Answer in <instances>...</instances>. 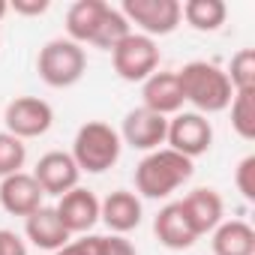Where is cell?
I'll return each instance as SVG.
<instances>
[{"label": "cell", "instance_id": "obj_1", "mask_svg": "<svg viewBox=\"0 0 255 255\" xmlns=\"http://www.w3.org/2000/svg\"><path fill=\"white\" fill-rule=\"evenodd\" d=\"M177 81H180L183 102H192L198 114L225 111L234 99V87H231L225 69H219L216 63H207V60H192L183 69H177Z\"/></svg>", "mask_w": 255, "mask_h": 255}, {"label": "cell", "instance_id": "obj_2", "mask_svg": "<svg viewBox=\"0 0 255 255\" xmlns=\"http://www.w3.org/2000/svg\"><path fill=\"white\" fill-rule=\"evenodd\" d=\"M195 165L192 159L174 153L171 147H159L147 153L135 168V189L144 198H168L174 189H180L192 177Z\"/></svg>", "mask_w": 255, "mask_h": 255}, {"label": "cell", "instance_id": "obj_3", "mask_svg": "<svg viewBox=\"0 0 255 255\" xmlns=\"http://www.w3.org/2000/svg\"><path fill=\"white\" fill-rule=\"evenodd\" d=\"M120 147H123V141H120L117 129H111V126L102 123V120H90L75 132L69 156L75 159L78 171L102 174L120 159Z\"/></svg>", "mask_w": 255, "mask_h": 255}, {"label": "cell", "instance_id": "obj_4", "mask_svg": "<svg viewBox=\"0 0 255 255\" xmlns=\"http://www.w3.org/2000/svg\"><path fill=\"white\" fill-rule=\"evenodd\" d=\"M36 72L48 87H72L87 72V54L72 39H51L39 48Z\"/></svg>", "mask_w": 255, "mask_h": 255}, {"label": "cell", "instance_id": "obj_5", "mask_svg": "<svg viewBox=\"0 0 255 255\" xmlns=\"http://www.w3.org/2000/svg\"><path fill=\"white\" fill-rule=\"evenodd\" d=\"M111 60H114V72L123 81H147L156 66H159V48L150 36L144 33H129L123 42H117L111 48Z\"/></svg>", "mask_w": 255, "mask_h": 255}, {"label": "cell", "instance_id": "obj_6", "mask_svg": "<svg viewBox=\"0 0 255 255\" xmlns=\"http://www.w3.org/2000/svg\"><path fill=\"white\" fill-rule=\"evenodd\" d=\"M165 141H168V147L174 153H180L186 159H195V156H201V153L210 150V144H213V126L198 111H177L168 120Z\"/></svg>", "mask_w": 255, "mask_h": 255}, {"label": "cell", "instance_id": "obj_7", "mask_svg": "<svg viewBox=\"0 0 255 255\" xmlns=\"http://www.w3.org/2000/svg\"><path fill=\"white\" fill-rule=\"evenodd\" d=\"M6 123V132L15 135V138H39L51 129L54 123V111L45 99L39 96H18L6 105L3 117H0Z\"/></svg>", "mask_w": 255, "mask_h": 255}, {"label": "cell", "instance_id": "obj_8", "mask_svg": "<svg viewBox=\"0 0 255 255\" xmlns=\"http://www.w3.org/2000/svg\"><path fill=\"white\" fill-rule=\"evenodd\" d=\"M123 18L138 24L144 36H168L180 24V3L177 0H123Z\"/></svg>", "mask_w": 255, "mask_h": 255}, {"label": "cell", "instance_id": "obj_9", "mask_svg": "<svg viewBox=\"0 0 255 255\" xmlns=\"http://www.w3.org/2000/svg\"><path fill=\"white\" fill-rule=\"evenodd\" d=\"M165 132H168V117L141 108H132L123 117V129L117 132L120 141H126L132 150H159V144H165Z\"/></svg>", "mask_w": 255, "mask_h": 255}, {"label": "cell", "instance_id": "obj_10", "mask_svg": "<svg viewBox=\"0 0 255 255\" xmlns=\"http://www.w3.org/2000/svg\"><path fill=\"white\" fill-rule=\"evenodd\" d=\"M78 177H81V171H78L75 159L63 150H51V153L39 156V162L33 168V180L39 183V189L45 195H57V198L66 195L69 189H75Z\"/></svg>", "mask_w": 255, "mask_h": 255}, {"label": "cell", "instance_id": "obj_11", "mask_svg": "<svg viewBox=\"0 0 255 255\" xmlns=\"http://www.w3.org/2000/svg\"><path fill=\"white\" fill-rule=\"evenodd\" d=\"M54 210H57L63 228L69 234H87L99 222V198L90 189H81V186H75L66 195H60Z\"/></svg>", "mask_w": 255, "mask_h": 255}, {"label": "cell", "instance_id": "obj_12", "mask_svg": "<svg viewBox=\"0 0 255 255\" xmlns=\"http://www.w3.org/2000/svg\"><path fill=\"white\" fill-rule=\"evenodd\" d=\"M42 189L39 183L33 180V174L27 171H18V174H9L0 180V207L12 216H30L42 207Z\"/></svg>", "mask_w": 255, "mask_h": 255}, {"label": "cell", "instance_id": "obj_13", "mask_svg": "<svg viewBox=\"0 0 255 255\" xmlns=\"http://www.w3.org/2000/svg\"><path fill=\"white\" fill-rule=\"evenodd\" d=\"M99 219L114 231L126 234L141 225V201L129 189H114L105 201H99Z\"/></svg>", "mask_w": 255, "mask_h": 255}, {"label": "cell", "instance_id": "obj_14", "mask_svg": "<svg viewBox=\"0 0 255 255\" xmlns=\"http://www.w3.org/2000/svg\"><path fill=\"white\" fill-rule=\"evenodd\" d=\"M180 210H183L189 228L195 231V237L213 231L222 222V198L216 189H192L180 201Z\"/></svg>", "mask_w": 255, "mask_h": 255}, {"label": "cell", "instance_id": "obj_15", "mask_svg": "<svg viewBox=\"0 0 255 255\" xmlns=\"http://www.w3.org/2000/svg\"><path fill=\"white\" fill-rule=\"evenodd\" d=\"M24 234H27V240H30L36 249H45V252L63 249V246L69 243V237H72V234L63 228L57 210H54V207H45V204H42L36 213H30V216L24 219Z\"/></svg>", "mask_w": 255, "mask_h": 255}, {"label": "cell", "instance_id": "obj_16", "mask_svg": "<svg viewBox=\"0 0 255 255\" xmlns=\"http://www.w3.org/2000/svg\"><path fill=\"white\" fill-rule=\"evenodd\" d=\"M141 99H144V108L153 111V114H177L183 108V93H180V81H177V72H153L144 87H141Z\"/></svg>", "mask_w": 255, "mask_h": 255}, {"label": "cell", "instance_id": "obj_17", "mask_svg": "<svg viewBox=\"0 0 255 255\" xmlns=\"http://www.w3.org/2000/svg\"><path fill=\"white\" fill-rule=\"evenodd\" d=\"M153 234H156V240H159L162 246H168V249H189V246L198 240L195 231L189 228L183 210H180V201H171V204H165V207L156 213V219H153Z\"/></svg>", "mask_w": 255, "mask_h": 255}, {"label": "cell", "instance_id": "obj_18", "mask_svg": "<svg viewBox=\"0 0 255 255\" xmlns=\"http://www.w3.org/2000/svg\"><path fill=\"white\" fill-rule=\"evenodd\" d=\"M213 255H255V231L243 219H228L213 228Z\"/></svg>", "mask_w": 255, "mask_h": 255}, {"label": "cell", "instance_id": "obj_19", "mask_svg": "<svg viewBox=\"0 0 255 255\" xmlns=\"http://www.w3.org/2000/svg\"><path fill=\"white\" fill-rule=\"evenodd\" d=\"M108 3H102V0H78V3L69 6L66 12V33L72 42H90L99 21H102V12H105Z\"/></svg>", "mask_w": 255, "mask_h": 255}, {"label": "cell", "instance_id": "obj_20", "mask_svg": "<svg viewBox=\"0 0 255 255\" xmlns=\"http://www.w3.org/2000/svg\"><path fill=\"white\" fill-rule=\"evenodd\" d=\"M225 15H228V6L222 0H186L180 6V18H186V24L201 33L219 30L225 24Z\"/></svg>", "mask_w": 255, "mask_h": 255}, {"label": "cell", "instance_id": "obj_21", "mask_svg": "<svg viewBox=\"0 0 255 255\" xmlns=\"http://www.w3.org/2000/svg\"><path fill=\"white\" fill-rule=\"evenodd\" d=\"M132 30H129V21L123 18V12L120 9H111V6H105V12H102V21H99V27H96V33H93V45H99V48H105V51H111L117 42H123L126 36H129Z\"/></svg>", "mask_w": 255, "mask_h": 255}, {"label": "cell", "instance_id": "obj_22", "mask_svg": "<svg viewBox=\"0 0 255 255\" xmlns=\"http://www.w3.org/2000/svg\"><path fill=\"white\" fill-rule=\"evenodd\" d=\"M231 126L246 141L255 138V90H240L231 99Z\"/></svg>", "mask_w": 255, "mask_h": 255}, {"label": "cell", "instance_id": "obj_23", "mask_svg": "<svg viewBox=\"0 0 255 255\" xmlns=\"http://www.w3.org/2000/svg\"><path fill=\"white\" fill-rule=\"evenodd\" d=\"M27 162V147L21 138L9 135V132H0V180L18 174Z\"/></svg>", "mask_w": 255, "mask_h": 255}, {"label": "cell", "instance_id": "obj_24", "mask_svg": "<svg viewBox=\"0 0 255 255\" xmlns=\"http://www.w3.org/2000/svg\"><path fill=\"white\" fill-rule=\"evenodd\" d=\"M228 81L234 87V93L240 90H255V51L252 48H243L231 57V66H228Z\"/></svg>", "mask_w": 255, "mask_h": 255}, {"label": "cell", "instance_id": "obj_25", "mask_svg": "<svg viewBox=\"0 0 255 255\" xmlns=\"http://www.w3.org/2000/svg\"><path fill=\"white\" fill-rule=\"evenodd\" d=\"M234 183H237V189H240V195L246 201H255V156L240 159L237 174H234Z\"/></svg>", "mask_w": 255, "mask_h": 255}, {"label": "cell", "instance_id": "obj_26", "mask_svg": "<svg viewBox=\"0 0 255 255\" xmlns=\"http://www.w3.org/2000/svg\"><path fill=\"white\" fill-rule=\"evenodd\" d=\"M54 255H102V237L99 234H87L81 240H69Z\"/></svg>", "mask_w": 255, "mask_h": 255}, {"label": "cell", "instance_id": "obj_27", "mask_svg": "<svg viewBox=\"0 0 255 255\" xmlns=\"http://www.w3.org/2000/svg\"><path fill=\"white\" fill-rule=\"evenodd\" d=\"M0 255H27V243L15 231L0 228Z\"/></svg>", "mask_w": 255, "mask_h": 255}, {"label": "cell", "instance_id": "obj_28", "mask_svg": "<svg viewBox=\"0 0 255 255\" xmlns=\"http://www.w3.org/2000/svg\"><path fill=\"white\" fill-rule=\"evenodd\" d=\"M102 255H138V252L123 234H111V237H102Z\"/></svg>", "mask_w": 255, "mask_h": 255}, {"label": "cell", "instance_id": "obj_29", "mask_svg": "<svg viewBox=\"0 0 255 255\" xmlns=\"http://www.w3.org/2000/svg\"><path fill=\"white\" fill-rule=\"evenodd\" d=\"M9 9H15L18 15H42L48 9V0H15Z\"/></svg>", "mask_w": 255, "mask_h": 255}, {"label": "cell", "instance_id": "obj_30", "mask_svg": "<svg viewBox=\"0 0 255 255\" xmlns=\"http://www.w3.org/2000/svg\"><path fill=\"white\" fill-rule=\"evenodd\" d=\"M6 12H9V3H6V0H0V18H3Z\"/></svg>", "mask_w": 255, "mask_h": 255}]
</instances>
